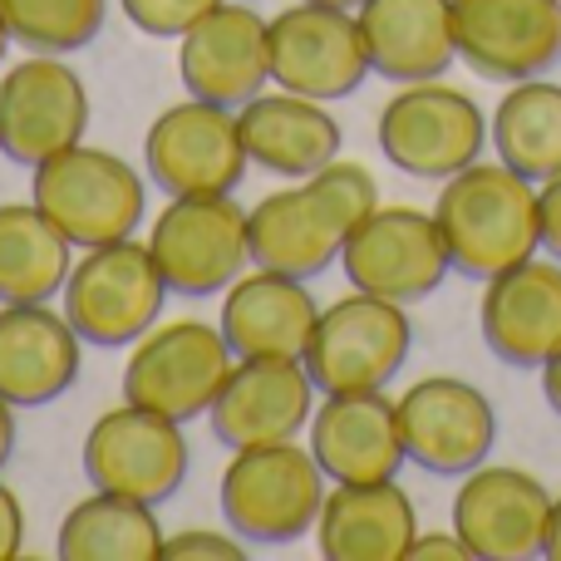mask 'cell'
<instances>
[{"instance_id": "6da1fadb", "label": "cell", "mask_w": 561, "mask_h": 561, "mask_svg": "<svg viewBox=\"0 0 561 561\" xmlns=\"http://www.w3.org/2000/svg\"><path fill=\"white\" fill-rule=\"evenodd\" d=\"M375 207L379 183L369 178V168L335 158L320 173L296 178L290 187H276L256 207H247L252 266L316 280L320 272H330V262H340L345 237Z\"/></svg>"}, {"instance_id": "7a4b0ae2", "label": "cell", "mask_w": 561, "mask_h": 561, "mask_svg": "<svg viewBox=\"0 0 561 561\" xmlns=\"http://www.w3.org/2000/svg\"><path fill=\"white\" fill-rule=\"evenodd\" d=\"M434 222L448 266L468 280H488L542 252L537 187L507 163H468L463 173L444 178Z\"/></svg>"}, {"instance_id": "3957f363", "label": "cell", "mask_w": 561, "mask_h": 561, "mask_svg": "<svg viewBox=\"0 0 561 561\" xmlns=\"http://www.w3.org/2000/svg\"><path fill=\"white\" fill-rule=\"evenodd\" d=\"M325 468L296 438L286 444L232 448L217 483L222 517L247 547H286L316 533L320 503L330 493Z\"/></svg>"}, {"instance_id": "277c9868", "label": "cell", "mask_w": 561, "mask_h": 561, "mask_svg": "<svg viewBox=\"0 0 561 561\" xmlns=\"http://www.w3.org/2000/svg\"><path fill=\"white\" fill-rule=\"evenodd\" d=\"M30 203L84 252L124 242L148 222V178L108 148L75 144L30 168Z\"/></svg>"}, {"instance_id": "5b68a950", "label": "cell", "mask_w": 561, "mask_h": 561, "mask_svg": "<svg viewBox=\"0 0 561 561\" xmlns=\"http://www.w3.org/2000/svg\"><path fill=\"white\" fill-rule=\"evenodd\" d=\"M168 296L173 290L158 272L148 242L124 237V242L84 247L75 256L65 286H59V310L69 316L84 345L118 350L144 340L158 325Z\"/></svg>"}, {"instance_id": "8992f818", "label": "cell", "mask_w": 561, "mask_h": 561, "mask_svg": "<svg viewBox=\"0 0 561 561\" xmlns=\"http://www.w3.org/2000/svg\"><path fill=\"white\" fill-rule=\"evenodd\" d=\"M148 252H153L173 296L183 300L222 296L252 266L247 207L232 193L168 197V207L148 227Z\"/></svg>"}, {"instance_id": "52a82bcc", "label": "cell", "mask_w": 561, "mask_h": 561, "mask_svg": "<svg viewBox=\"0 0 561 561\" xmlns=\"http://www.w3.org/2000/svg\"><path fill=\"white\" fill-rule=\"evenodd\" d=\"M375 138L389 168L419 183H444L478 163L488 144V118L463 89L444 79H419V84H399V94L379 108Z\"/></svg>"}, {"instance_id": "ba28073f", "label": "cell", "mask_w": 561, "mask_h": 561, "mask_svg": "<svg viewBox=\"0 0 561 561\" xmlns=\"http://www.w3.org/2000/svg\"><path fill=\"white\" fill-rule=\"evenodd\" d=\"M409 350H414L409 306L350 286V296L320 306L300 359L320 394H350V389H385L404 369Z\"/></svg>"}, {"instance_id": "9c48e42d", "label": "cell", "mask_w": 561, "mask_h": 561, "mask_svg": "<svg viewBox=\"0 0 561 561\" xmlns=\"http://www.w3.org/2000/svg\"><path fill=\"white\" fill-rule=\"evenodd\" d=\"M232 365L237 355L222 325H207L197 316L168 320L144 340H134V355L124 365V399L178 419V424H193V419H207Z\"/></svg>"}, {"instance_id": "30bf717a", "label": "cell", "mask_w": 561, "mask_h": 561, "mask_svg": "<svg viewBox=\"0 0 561 561\" xmlns=\"http://www.w3.org/2000/svg\"><path fill=\"white\" fill-rule=\"evenodd\" d=\"M79 458H84L89 488L163 507L183 488L193 448H187V434L178 419L124 399L118 409H108V414H99L89 424Z\"/></svg>"}, {"instance_id": "8fae6325", "label": "cell", "mask_w": 561, "mask_h": 561, "mask_svg": "<svg viewBox=\"0 0 561 561\" xmlns=\"http://www.w3.org/2000/svg\"><path fill=\"white\" fill-rule=\"evenodd\" d=\"M247 163L252 158H247L237 108L207 104L193 94L183 104H168L144 134V173L168 197L237 193Z\"/></svg>"}, {"instance_id": "7c38bea8", "label": "cell", "mask_w": 561, "mask_h": 561, "mask_svg": "<svg viewBox=\"0 0 561 561\" xmlns=\"http://www.w3.org/2000/svg\"><path fill=\"white\" fill-rule=\"evenodd\" d=\"M340 272L355 290H369L394 306H414V300L434 296L454 266H448V247L438 237L434 213L379 203L345 237Z\"/></svg>"}, {"instance_id": "4fadbf2b", "label": "cell", "mask_w": 561, "mask_h": 561, "mask_svg": "<svg viewBox=\"0 0 561 561\" xmlns=\"http://www.w3.org/2000/svg\"><path fill=\"white\" fill-rule=\"evenodd\" d=\"M404 454L414 468L434 478H463L493 458L497 444V409L478 385L458 375L414 379L394 399Z\"/></svg>"}, {"instance_id": "5bb4252c", "label": "cell", "mask_w": 561, "mask_h": 561, "mask_svg": "<svg viewBox=\"0 0 561 561\" xmlns=\"http://www.w3.org/2000/svg\"><path fill=\"white\" fill-rule=\"evenodd\" d=\"M89 89L65 55H25L0 75V153L20 168L84 144Z\"/></svg>"}, {"instance_id": "9a60e30c", "label": "cell", "mask_w": 561, "mask_h": 561, "mask_svg": "<svg viewBox=\"0 0 561 561\" xmlns=\"http://www.w3.org/2000/svg\"><path fill=\"white\" fill-rule=\"evenodd\" d=\"M266 35H272V84L290 94L335 104L355 94L369 75V49L355 10L296 0L276 20H266Z\"/></svg>"}, {"instance_id": "2e32d148", "label": "cell", "mask_w": 561, "mask_h": 561, "mask_svg": "<svg viewBox=\"0 0 561 561\" xmlns=\"http://www.w3.org/2000/svg\"><path fill=\"white\" fill-rule=\"evenodd\" d=\"M178 79L193 99L242 108L272 84V35L252 0H217L178 35Z\"/></svg>"}, {"instance_id": "e0dca14e", "label": "cell", "mask_w": 561, "mask_h": 561, "mask_svg": "<svg viewBox=\"0 0 561 561\" xmlns=\"http://www.w3.org/2000/svg\"><path fill=\"white\" fill-rule=\"evenodd\" d=\"M458 59L493 84L561 65V0H448Z\"/></svg>"}, {"instance_id": "ac0fdd59", "label": "cell", "mask_w": 561, "mask_h": 561, "mask_svg": "<svg viewBox=\"0 0 561 561\" xmlns=\"http://www.w3.org/2000/svg\"><path fill=\"white\" fill-rule=\"evenodd\" d=\"M552 493L542 478L513 463H478L463 473L454 497V533L468 542L473 561H533L542 557Z\"/></svg>"}, {"instance_id": "d6986e66", "label": "cell", "mask_w": 561, "mask_h": 561, "mask_svg": "<svg viewBox=\"0 0 561 561\" xmlns=\"http://www.w3.org/2000/svg\"><path fill=\"white\" fill-rule=\"evenodd\" d=\"M316 414V379L306 359H237L222 379L207 424L222 448H256L286 444L300 428H310Z\"/></svg>"}, {"instance_id": "ffe728a7", "label": "cell", "mask_w": 561, "mask_h": 561, "mask_svg": "<svg viewBox=\"0 0 561 561\" xmlns=\"http://www.w3.org/2000/svg\"><path fill=\"white\" fill-rule=\"evenodd\" d=\"M310 454L330 483H385L409 463L399 409L385 389L325 394L310 414Z\"/></svg>"}, {"instance_id": "44dd1931", "label": "cell", "mask_w": 561, "mask_h": 561, "mask_svg": "<svg viewBox=\"0 0 561 561\" xmlns=\"http://www.w3.org/2000/svg\"><path fill=\"white\" fill-rule=\"evenodd\" d=\"M483 340L503 365L542 369L561 350V262H527L483 280L478 300Z\"/></svg>"}, {"instance_id": "7402d4cb", "label": "cell", "mask_w": 561, "mask_h": 561, "mask_svg": "<svg viewBox=\"0 0 561 561\" xmlns=\"http://www.w3.org/2000/svg\"><path fill=\"white\" fill-rule=\"evenodd\" d=\"M84 369V340L49 300L0 306V394L15 409H39L69 394Z\"/></svg>"}, {"instance_id": "603a6c76", "label": "cell", "mask_w": 561, "mask_h": 561, "mask_svg": "<svg viewBox=\"0 0 561 561\" xmlns=\"http://www.w3.org/2000/svg\"><path fill=\"white\" fill-rule=\"evenodd\" d=\"M316 320L320 306L306 280L256 266L222 290V320L217 325H222L237 359H300Z\"/></svg>"}, {"instance_id": "cb8c5ba5", "label": "cell", "mask_w": 561, "mask_h": 561, "mask_svg": "<svg viewBox=\"0 0 561 561\" xmlns=\"http://www.w3.org/2000/svg\"><path fill=\"white\" fill-rule=\"evenodd\" d=\"M237 124H242L247 158L286 183L335 163L340 144H345L335 114L320 99L290 94V89H262L256 99H247L237 108Z\"/></svg>"}, {"instance_id": "d4e9b609", "label": "cell", "mask_w": 561, "mask_h": 561, "mask_svg": "<svg viewBox=\"0 0 561 561\" xmlns=\"http://www.w3.org/2000/svg\"><path fill=\"white\" fill-rule=\"evenodd\" d=\"M355 20L369 49V75L379 79H394V84L444 79L458 59L448 0H365Z\"/></svg>"}, {"instance_id": "484cf974", "label": "cell", "mask_w": 561, "mask_h": 561, "mask_svg": "<svg viewBox=\"0 0 561 561\" xmlns=\"http://www.w3.org/2000/svg\"><path fill=\"white\" fill-rule=\"evenodd\" d=\"M414 537L419 513L394 478L335 483L316 517V547L325 561H404Z\"/></svg>"}, {"instance_id": "4316f807", "label": "cell", "mask_w": 561, "mask_h": 561, "mask_svg": "<svg viewBox=\"0 0 561 561\" xmlns=\"http://www.w3.org/2000/svg\"><path fill=\"white\" fill-rule=\"evenodd\" d=\"M163 527L158 507L134 503L118 493H99L75 503L55 533L59 561H158L163 557Z\"/></svg>"}, {"instance_id": "83f0119b", "label": "cell", "mask_w": 561, "mask_h": 561, "mask_svg": "<svg viewBox=\"0 0 561 561\" xmlns=\"http://www.w3.org/2000/svg\"><path fill=\"white\" fill-rule=\"evenodd\" d=\"M75 242L35 203H0V306L59 300Z\"/></svg>"}, {"instance_id": "f1b7e54d", "label": "cell", "mask_w": 561, "mask_h": 561, "mask_svg": "<svg viewBox=\"0 0 561 561\" xmlns=\"http://www.w3.org/2000/svg\"><path fill=\"white\" fill-rule=\"evenodd\" d=\"M488 138L497 163L523 173L527 183H547L561 173V84L552 79H517L493 108Z\"/></svg>"}, {"instance_id": "f546056e", "label": "cell", "mask_w": 561, "mask_h": 561, "mask_svg": "<svg viewBox=\"0 0 561 561\" xmlns=\"http://www.w3.org/2000/svg\"><path fill=\"white\" fill-rule=\"evenodd\" d=\"M10 39L30 55H75L94 45L108 20V0H0Z\"/></svg>"}, {"instance_id": "4dcf8cb0", "label": "cell", "mask_w": 561, "mask_h": 561, "mask_svg": "<svg viewBox=\"0 0 561 561\" xmlns=\"http://www.w3.org/2000/svg\"><path fill=\"white\" fill-rule=\"evenodd\" d=\"M213 5L217 0H118V10H124L128 25H134L138 35H153V39H178Z\"/></svg>"}, {"instance_id": "1f68e13d", "label": "cell", "mask_w": 561, "mask_h": 561, "mask_svg": "<svg viewBox=\"0 0 561 561\" xmlns=\"http://www.w3.org/2000/svg\"><path fill=\"white\" fill-rule=\"evenodd\" d=\"M247 542L227 527V533H213V527H183V533L163 537V561H242Z\"/></svg>"}, {"instance_id": "d6a6232c", "label": "cell", "mask_w": 561, "mask_h": 561, "mask_svg": "<svg viewBox=\"0 0 561 561\" xmlns=\"http://www.w3.org/2000/svg\"><path fill=\"white\" fill-rule=\"evenodd\" d=\"M537 222H542V252L561 262V173L537 183Z\"/></svg>"}, {"instance_id": "836d02e7", "label": "cell", "mask_w": 561, "mask_h": 561, "mask_svg": "<svg viewBox=\"0 0 561 561\" xmlns=\"http://www.w3.org/2000/svg\"><path fill=\"white\" fill-rule=\"evenodd\" d=\"M404 561H473V552H468V542L458 533H419L409 542Z\"/></svg>"}, {"instance_id": "e575fe53", "label": "cell", "mask_w": 561, "mask_h": 561, "mask_svg": "<svg viewBox=\"0 0 561 561\" xmlns=\"http://www.w3.org/2000/svg\"><path fill=\"white\" fill-rule=\"evenodd\" d=\"M20 547H25V507L0 483V561H15Z\"/></svg>"}, {"instance_id": "d590c367", "label": "cell", "mask_w": 561, "mask_h": 561, "mask_svg": "<svg viewBox=\"0 0 561 561\" xmlns=\"http://www.w3.org/2000/svg\"><path fill=\"white\" fill-rule=\"evenodd\" d=\"M542 399L552 404V414L561 419V350L542 365Z\"/></svg>"}, {"instance_id": "8d00e7d4", "label": "cell", "mask_w": 561, "mask_h": 561, "mask_svg": "<svg viewBox=\"0 0 561 561\" xmlns=\"http://www.w3.org/2000/svg\"><path fill=\"white\" fill-rule=\"evenodd\" d=\"M10 454H15V404L0 394V468L10 463Z\"/></svg>"}, {"instance_id": "74e56055", "label": "cell", "mask_w": 561, "mask_h": 561, "mask_svg": "<svg viewBox=\"0 0 561 561\" xmlns=\"http://www.w3.org/2000/svg\"><path fill=\"white\" fill-rule=\"evenodd\" d=\"M542 557L561 561V497H552V517H547V542H542Z\"/></svg>"}, {"instance_id": "f35d334b", "label": "cell", "mask_w": 561, "mask_h": 561, "mask_svg": "<svg viewBox=\"0 0 561 561\" xmlns=\"http://www.w3.org/2000/svg\"><path fill=\"white\" fill-rule=\"evenodd\" d=\"M15 45V39H10V25H5V10H0V59H5V49Z\"/></svg>"}, {"instance_id": "ab89813d", "label": "cell", "mask_w": 561, "mask_h": 561, "mask_svg": "<svg viewBox=\"0 0 561 561\" xmlns=\"http://www.w3.org/2000/svg\"><path fill=\"white\" fill-rule=\"evenodd\" d=\"M316 5H340V10H359L365 0H316Z\"/></svg>"}, {"instance_id": "60d3db41", "label": "cell", "mask_w": 561, "mask_h": 561, "mask_svg": "<svg viewBox=\"0 0 561 561\" xmlns=\"http://www.w3.org/2000/svg\"><path fill=\"white\" fill-rule=\"evenodd\" d=\"M252 5H256V0H252Z\"/></svg>"}]
</instances>
